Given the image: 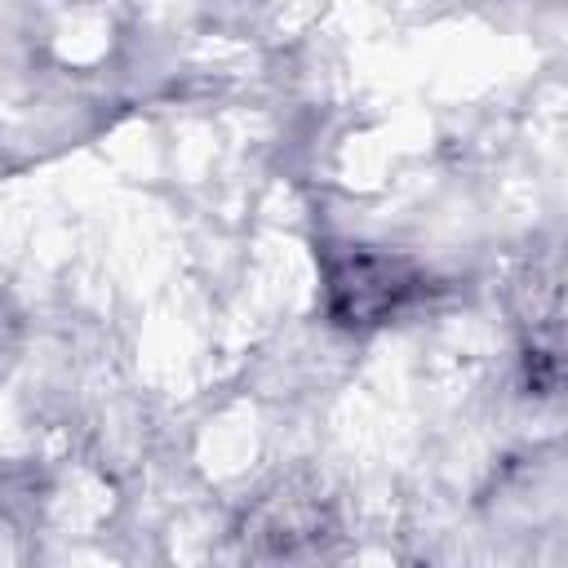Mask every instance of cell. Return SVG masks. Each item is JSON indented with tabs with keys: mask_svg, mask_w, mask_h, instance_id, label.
Returning <instances> with one entry per match:
<instances>
[{
	"mask_svg": "<svg viewBox=\"0 0 568 568\" xmlns=\"http://www.w3.org/2000/svg\"><path fill=\"white\" fill-rule=\"evenodd\" d=\"M333 302L346 320H377L386 311L399 306V297L408 293V275L395 262L355 253L333 271Z\"/></svg>",
	"mask_w": 568,
	"mask_h": 568,
	"instance_id": "1",
	"label": "cell"
}]
</instances>
